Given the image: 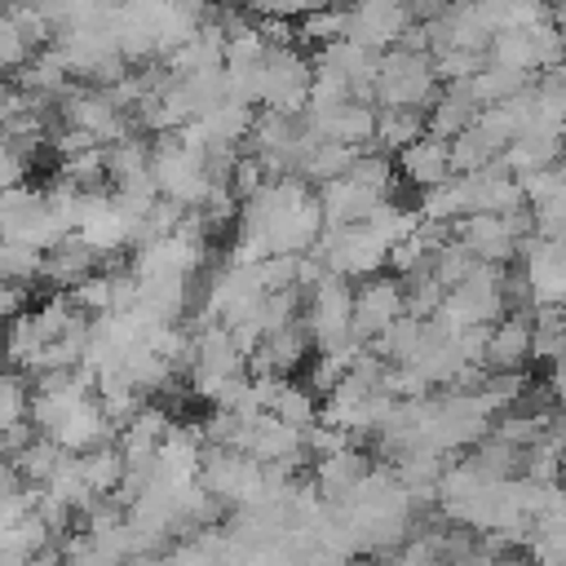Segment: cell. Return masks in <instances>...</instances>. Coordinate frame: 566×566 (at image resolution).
<instances>
[{
	"label": "cell",
	"instance_id": "29",
	"mask_svg": "<svg viewBox=\"0 0 566 566\" xmlns=\"http://www.w3.org/2000/svg\"><path fill=\"white\" fill-rule=\"evenodd\" d=\"M557 168H562V172H566V142H562V159H557Z\"/></svg>",
	"mask_w": 566,
	"mask_h": 566
},
{
	"label": "cell",
	"instance_id": "2",
	"mask_svg": "<svg viewBox=\"0 0 566 566\" xmlns=\"http://www.w3.org/2000/svg\"><path fill=\"white\" fill-rule=\"evenodd\" d=\"M301 327H305L314 349H345V345H354V336H349V327H354V283L340 279V274H323L305 292Z\"/></svg>",
	"mask_w": 566,
	"mask_h": 566
},
{
	"label": "cell",
	"instance_id": "14",
	"mask_svg": "<svg viewBox=\"0 0 566 566\" xmlns=\"http://www.w3.org/2000/svg\"><path fill=\"white\" fill-rule=\"evenodd\" d=\"M75 464H80V478L93 491V500H111L124 486V455L115 442H102V447L75 455Z\"/></svg>",
	"mask_w": 566,
	"mask_h": 566
},
{
	"label": "cell",
	"instance_id": "27",
	"mask_svg": "<svg viewBox=\"0 0 566 566\" xmlns=\"http://www.w3.org/2000/svg\"><path fill=\"white\" fill-rule=\"evenodd\" d=\"M548 22H553V31H557V35H562V44H566V4L548 9Z\"/></svg>",
	"mask_w": 566,
	"mask_h": 566
},
{
	"label": "cell",
	"instance_id": "4",
	"mask_svg": "<svg viewBox=\"0 0 566 566\" xmlns=\"http://www.w3.org/2000/svg\"><path fill=\"white\" fill-rule=\"evenodd\" d=\"M398 314H407V305H402V283H398L389 270L376 274V279L354 283V327H349L354 345L367 349Z\"/></svg>",
	"mask_w": 566,
	"mask_h": 566
},
{
	"label": "cell",
	"instance_id": "21",
	"mask_svg": "<svg viewBox=\"0 0 566 566\" xmlns=\"http://www.w3.org/2000/svg\"><path fill=\"white\" fill-rule=\"evenodd\" d=\"M31 398H35L31 376L13 371V367H0V433H9L18 424H31Z\"/></svg>",
	"mask_w": 566,
	"mask_h": 566
},
{
	"label": "cell",
	"instance_id": "25",
	"mask_svg": "<svg viewBox=\"0 0 566 566\" xmlns=\"http://www.w3.org/2000/svg\"><path fill=\"white\" fill-rule=\"evenodd\" d=\"M296 270H301V256H265V261L252 265V279L261 287V296L265 292H292L296 287Z\"/></svg>",
	"mask_w": 566,
	"mask_h": 566
},
{
	"label": "cell",
	"instance_id": "20",
	"mask_svg": "<svg viewBox=\"0 0 566 566\" xmlns=\"http://www.w3.org/2000/svg\"><path fill=\"white\" fill-rule=\"evenodd\" d=\"M345 181L371 190L376 199H398V172H394V159L380 155V150H358L354 164H349V172H345Z\"/></svg>",
	"mask_w": 566,
	"mask_h": 566
},
{
	"label": "cell",
	"instance_id": "3",
	"mask_svg": "<svg viewBox=\"0 0 566 566\" xmlns=\"http://www.w3.org/2000/svg\"><path fill=\"white\" fill-rule=\"evenodd\" d=\"M314 66L301 44H274L261 62V106L256 111H279V115H301L310 102Z\"/></svg>",
	"mask_w": 566,
	"mask_h": 566
},
{
	"label": "cell",
	"instance_id": "12",
	"mask_svg": "<svg viewBox=\"0 0 566 566\" xmlns=\"http://www.w3.org/2000/svg\"><path fill=\"white\" fill-rule=\"evenodd\" d=\"M314 195H318L323 226H363V221L376 212V203H380L371 190H363V186H354V181H345V177L318 186Z\"/></svg>",
	"mask_w": 566,
	"mask_h": 566
},
{
	"label": "cell",
	"instance_id": "6",
	"mask_svg": "<svg viewBox=\"0 0 566 566\" xmlns=\"http://www.w3.org/2000/svg\"><path fill=\"white\" fill-rule=\"evenodd\" d=\"M371 469H376L371 451L345 447V451H336V455H327V460H314V464H310V482H314V495H318L327 509H345L349 495H354V486H358Z\"/></svg>",
	"mask_w": 566,
	"mask_h": 566
},
{
	"label": "cell",
	"instance_id": "1",
	"mask_svg": "<svg viewBox=\"0 0 566 566\" xmlns=\"http://www.w3.org/2000/svg\"><path fill=\"white\" fill-rule=\"evenodd\" d=\"M438 88L442 84L433 75L429 53H407V49L376 53V88H371L376 111H429Z\"/></svg>",
	"mask_w": 566,
	"mask_h": 566
},
{
	"label": "cell",
	"instance_id": "22",
	"mask_svg": "<svg viewBox=\"0 0 566 566\" xmlns=\"http://www.w3.org/2000/svg\"><path fill=\"white\" fill-rule=\"evenodd\" d=\"M447 146H451V177H473V172H482V168L495 164V150H491L473 128H464V133L451 137Z\"/></svg>",
	"mask_w": 566,
	"mask_h": 566
},
{
	"label": "cell",
	"instance_id": "18",
	"mask_svg": "<svg viewBox=\"0 0 566 566\" xmlns=\"http://www.w3.org/2000/svg\"><path fill=\"white\" fill-rule=\"evenodd\" d=\"M424 137V111H376V137H371V150L380 155H398L407 150L411 142Z\"/></svg>",
	"mask_w": 566,
	"mask_h": 566
},
{
	"label": "cell",
	"instance_id": "19",
	"mask_svg": "<svg viewBox=\"0 0 566 566\" xmlns=\"http://www.w3.org/2000/svg\"><path fill=\"white\" fill-rule=\"evenodd\" d=\"M265 416H274L279 424H292V429H314L318 424V398L310 394V385H296V380H279Z\"/></svg>",
	"mask_w": 566,
	"mask_h": 566
},
{
	"label": "cell",
	"instance_id": "13",
	"mask_svg": "<svg viewBox=\"0 0 566 566\" xmlns=\"http://www.w3.org/2000/svg\"><path fill=\"white\" fill-rule=\"evenodd\" d=\"M464 464L482 478V482H517L522 478V451L500 442L495 433H486L478 447L464 451Z\"/></svg>",
	"mask_w": 566,
	"mask_h": 566
},
{
	"label": "cell",
	"instance_id": "17",
	"mask_svg": "<svg viewBox=\"0 0 566 566\" xmlns=\"http://www.w3.org/2000/svg\"><path fill=\"white\" fill-rule=\"evenodd\" d=\"M66 460H71V455H66L57 442H49L44 433H35V438H31V442L9 460V469H13L27 486H35V491H40V486H44V482L66 464Z\"/></svg>",
	"mask_w": 566,
	"mask_h": 566
},
{
	"label": "cell",
	"instance_id": "7",
	"mask_svg": "<svg viewBox=\"0 0 566 566\" xmlns=\"http://www.w3.org/2000/svg\"><path fill=\"white\" fill-rule=\"evenodd\" d=\"M243 455L256 460V464H287V469H296V473L310 469L305 433L292 429V424H279L274 416H256V420H252V433H248Z\"/></svg>",
	"mask_w": 566,
	"mask_h": 566
},
{
	"label": "cell",
	"instance_id": "5",
	"mask_svg": "<svg viewBox=\"0 0 566 566\" xmlns=\"http://www.w3.org/2000/svg\"><path fill=\"white\" fill-rule=\"evenodd\" d=\"M407 27H411V13L398 0H367V4L345 9V40L349 44H363L367 53L394 49Z\"/></svg>",
	"mask_w": 566,
	"mask_h": 566
},
{
	"label": "cell",
	"instance_id": "10",
	"mask_svg": "<svg viewBox=\"0 0 566 566\" xmlns=\"http://www.w3.org/2000/svg\"><path fill=\"white\" fill-rule=\"evenodd\" d=\"M102 270V256L84 243V239H75V234H66L57 248H49L44 252V261H40V279L49 283V292H75L84 279H93Z\"/></svg>",
	"mask_w": 566,
	"mask_h": 566
},
{
	"label": "cell",
	"instance_id": "24",
	"mask_svg": "<svg viewBox=\"0 0 566 566\" xmlns=\"http://www.w3.org/2000/svg\"><path fill=\"white\" fill-rule=\"evenodd\" d=\"M486 66V53H464V49H442L433 53V75L438 84H469Z\"/></svg>",
	"mask_w": 566,
	"mask_h": 566
},
{
	"label": "cell",
	"instance_id": "23",
	"mask_svg": "<svg viewBox=\"0 0 566 566\" xmlns=\"http://www.w3.org/2000/svg\"><path fill=\"white\" fill-rule=\"evenodd\" d=\"M473 265H478V261H473V252L451 234V243L429 261V274L438 279V287H442V292H451V287H460V283L473 274Z\"/></svg>",
	"mask_w": 566,
	"mask_h": 566
},
{
	"label": "cell",
	"instance_id": "11",
	"mask_svg": "<svg viewBox=\"0 0 566 566\" xmlns=\"http://www.w3.org/2000/svg\"><path fill=\"white\" fill-rule=\"evenodd\" d=\"M451 234L473 252V261L482 265H509L517 256V239L509 230L504 217H460L451 226Z\"/></svg>",
	"mask_w": 566,
	"mask_h": 566
},
{
	"label": "cell",
	"instance_id": "16",
	"mask_svg": "<svg viewBox=\"0 0 566 566\" xmlns=\"http://www.w3.org/2000/svg\"><path fill=\"white\" fill-rule=\"evenodd\" d=\"M416 217L420 221H433V226H455L460 217H469V181L464 177H451V181L424 190L416 199Z\"/></svg>",
	"mask_w": 566,
	"mask_h": 566
},
{
	"label": "cell",
	"instance_id": "8",
	"mask_svg": "<svg viewBox=\"0 0 566 566\" xmlns=\"http://www.w3.org/2000/svg\"><path fill=\"white\" fill-rule=\"evenodd\" d=\"M482 367L500 376H522L531 367V314H504L491 327Z\"/></svg>",
	"mask_w": 566,
	"mask_h": 566
},
{
	"label": "cell",
	"instance_id": "26",
	"mask_svg": "<svg viewBox=\"0 0 566 566\" xmlns=\"http://www.w3.org/2000/svg\"><path fill=\"white\" fill-rule=\"evenodd\" d=\"M27 57H31V44L22 40V31H18V22L9 18V9H0V71L27 66Z\"/></svg>",
	"mask_w": 566,
	"mask_h": 566
},
{
	"label": "cell",
	"instance_id": "28",
	"mask_svg": "<svg viewBox=\"0 0 566 566\" xmlns=\"http://www.w3.org/2000/svg\"><path fill=\"white\" fill-rule=\"evenodd\" d=\"M345 566H389V557H371V553H358V557H349Z\"/></svg>",
	"mask_w": 566,
	"mask_h": 566
},
{
	"label": "cell",
	"instance_id": "9",
	"mask_svg": "<svg viewBox=\"0 0 566 566\" xmlns=\"http://www.w3.org/2000/svg\"><path fill=\"white\" fill-rule=\"evenodd\" d=\"M394 172H398V181H407V186H416L424 195V190L451 181V146L424 133L420 142H411L407 150L394 155Z\"/></svg>",
	"mask_w": 566,
	"mask_h": 566
},
{
	"label": "cell",
	"instance_id": "15",
	"mask_svg": "<svg viewBox=\"0 0 566 566\" xmlns=\"http://www.w3.org/2000/svg\"><path fill=\"white\" fill-rule=\"evenodd\" d=\"M535 84V75H522V71H504V66H482L473 80H469V97L478 102V111H486V106H504V102H513L517 93H526Z\"/></svg>",
	"mask_w": 566,
	"mask_h": 566
}]
</instances>
